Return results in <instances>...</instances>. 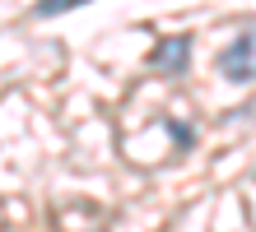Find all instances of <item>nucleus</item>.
<instances>
[{"mask_svg":"<svg viewBox=\"0 0 256 232\" xmlns=\"http://www.w3.org/2000/svg\"><path fill=\"white\" fill-rule=\"evenodd\" d=\"M80 5H88V0H38L33 14L38 19H52V14H66V9H80Z\"/></svg>","mask_w":256,"mask_h":232,"instance_id":"nucleus-3","label":"nucleus"},{"mask_svg":"<svg viewBox=\"0 0 256 232\" xmlns=\"http://www.w3.org/2000/svg\"><path fill=\"white\" fill-rule=\"evenodd\" d=\"M191 37L186 33H168V37H158V46L149 51V65H154L158 74H182L191 65Z\"/></svg>","mask_w":256,"mask_h":232,"instance_id":"nucleus-2","label":"nucleus"},{"mask_svg":"<svg viewBox=\"0 0 256 232\" xmlns=\"http://www.w3.org/2000/svg\"><path fill=\"white\" fill-rule=\"evenodd\" d=\"M214 65H219V74H224L228 84H252V79H256V23H247L242 33L224 46Z\"/></svg>","mask_w":256,"mask_h":232,"instance_id":"nucleus-1","label":"nucleus"}]
</instances>
